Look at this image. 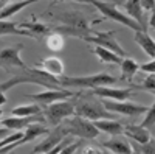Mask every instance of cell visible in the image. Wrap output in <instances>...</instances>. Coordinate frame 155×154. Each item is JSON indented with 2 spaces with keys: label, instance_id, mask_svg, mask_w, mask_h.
<instances>
[{
  "label": "cell",
  "instance_id": "1",
  "mask_svg": "<svg viewBox=\"0 0 155 154\" xmlns=\"http://www.w3.org/2000/svg\"><path fill=\"white\" fill-rule=\"evenodd\" d=\"M20 70H22L20 73H14L6 81L0 83V91H3L6 94L9 89H12L14 86H19V84H37V86H44L45 89H61L62 87L58 76L50 75L39 67H23Z\"/></svg>",
  "mask_w": 155,
  "mask_h": 154
},
{
  "label": "cell",
  "instance_id": "2",
  "mask_svg": "<svg viewBox=\"0 0 155 154\" xmlns=\"http://www.w3.org/2000/svg\"><path fill=\"white\" fill-rule=\"evenodd\" d=\"M76 98H73L74 103V114L84 117L90 121L99 120V118H115V114L109 112L102 106L101 100L93 98L92 94H74Z\"/></svg>",
  "mask_w": 155,
  "mask_h": 154
},
{
  "label": "cell",
  "instance_id": "3",
  "mask_svg": "<svg viewBox=\"0 0 155 154\" xmlns=\"http://www.w3.org/2000/svg\"><path fill=\"white\" fill-rule=\"evenodd\" d=\"M58 80L62 87H76V89H93L98 86H112L118 83V78L106 72H98L93 75H84V76H67L61 75Z\"/></svg>",
  "mask_w": 155,
  "mask_h": 154
},
{
  "label": "cell",
  "instance_id": "4",
  "mask_svg": "<svg viewBox=\"0 0 155 154\" xmlns=\"http://www.w3.org/2000/svg\"><path fill=\"white\" fill-rule=\"evenodd\" d=\"M81 3H87V5L95 6L106 19L113 20V22H118V23L124 25V27L130 28L134 31L143 30L130 16H127L124 11H121L118 8V5L113 3V2H106V0H81Z\"/></svg>",
  "mask_w": 155,
  "mask_h": 154
},
{
  "label": "cell",
  "instance_id": "5",
  "mask_svg": "<svg viewBox=\"0 0 155 154\" xmlns=\"http://www.w3.org/2000/svg\"><path fill=\"white\" fill-rule=\"evenodd\" d=\"M59 125L62 126L65 135H74V137L92 140V139L99 137V134H101L96 129V126L90 120H87L84 117H79V115H76V114L71 115V117H67L65 120H62Z\"/></svg>",
  "mask_w": 155,
  "mask_h": 154
},
{
  "label": "cell",
  "instance_id": "6",
  "mask_svg": "<svg viewBox=\"0 0 155 154\" xmlns=\"http://www.w3.org/2000/svg\"><path fill=\"white\" fill-rule=\"evenodd\" d=\"M42 115L45 123H48L50 126H58L62 120L74 115V103L73 100H67V98L50 103V104L44 106Z\"/></svg>",
  "mask_w": 155,
  "mask_h": 154
},
{
  "label": "cell",
  "instance_id": "7",
  "mask_svg": "<svg viewBox=\"0 0 155 154\" xmlns=\"http://www.w3.org/2000/svg\"><path fill=\"white\" fill-rule=\"evenodd\" d=\"M116 33L113 30L110 31H90L88 34L82 36L81 39L88 42V44H93V45H99V47H104V48H109L112 51H115V53H118L120 56H127L126 50L121 47V44L118 42V39H116Z\"/></svg>",
  "mask_w": 155,
  "mask_h": 154
},
{
  "label": "cell",
  "instance_id": "8",
  "mask_svg": "<svg viewBox=\"0 0 155 154\" xmlns=\"http://www.w3.org/2000/svg\"><path fill=\"white\" fill-rule=\"evenodd\" d=\"M102 106H104L109 112L112 114H121L126 117H137V115H143L149 106H143L138 103H132L127 100H106V98H99Z\"/></svg>",
  "mask_w": 155,
  "mask_h": 154
},
{
  "label": "cell",
  "instance_id": "9",
  "mask_svg": "<svg viewBox=\"0 0 155 154\" xmlns=\"http://www.w3.org/2000/svg\"><path fill=\"white\" fill-rule=\"evenodd\" d=\"M74 94L71 91L65 87H61V89H45L42 92H37V94H27L25 98H28L34 103H37L39 106H47L50 103H54L59 100H65L68 97H73Z\"/></svg>",
  "mask_w": 155,
  "mask_h": 154
},
{
  "label": "cell",
  "instance_id": "10",
  "mask_svg": "<svg viewBox=\"0 0 155 154\" xmlns=\"http://www.w3.org/2000/svg\"><path fill=\"white\" fill-rule=\"evenodd\" d=\"M22 50H23L22 44L0 48V67L2 69H9V67L23 69V67H27V64H25L23 59L20 58V51Z\"/></svg>",
  "mask_w": 155,
  "mask_h": 154
},
{
  "label": "cell",
  "instance_id": "11",
  "mask_svg": "<svg viewBox=\"0 0 155 154\" xmlns=\"http://www.w3.org/2000/svg\"><path fill=\"white\" fill-rule=\"evenodd\" d=\"M88 94L98 98H106V100H127L132 95V87H112V86H98L90 89Z\"/></svg>",
  "mask_w": 155,
  "mask_h": 154
},
{
  "label": "cell",
  "instance_id": "12",
  "mask_svg": "<svg viewBox=\"0 0 155 154\" xmlns=\"http://www.w3.org/2000/svg\"><path fill=\"white\" fill-rule=\"evenodd\" d=\"M54 129L53 131H48L47 132V139H44L41 143H37L33 149H31V152L33 154H42V152H50L51 151V148H53L56 143H59L61 140L65 137V132H64V129H62V126L61 125H58V126H53Z\"/></svg>",
  "mask_w": 155,
  "mask_h": 154
},
{
  "label": "cell",
  "instance_id": "13",
  "mask_svg": "<svg viewBox=\"0 0 155 154\" xmlns=\"http://www.w3.org/2000/svg\"><path fill=\"white\" fill-rule=\"evenodd\" d=\"M34 121L44 123L42 112L37 114V115H31V117H16V115H12V117H9V118L2 120L0 125H3L5 128H8L9 131H19V129H25L30 123H34Z\"/></svg>",
  "mask_w": 155,
  "mask_h": 154
},
{
  "label": "cell",
  "instance_id": "14",
  "mask_svg": "<svg viewBox=\"0 0 155 154\" xmlns=\"http://www.w3.org/2000/svg\"><path fill=\"white\" fill-rule=\"evenodd\" d=\"M64 25H68V27H73V28H78V30H81L84 31L85 34H88L90 31H92V28H90V25H88V20L79 14V12H76V11H71V12H65V14H62L58 17Z\"/></svg>",
  "mask_w": 155,
  "mask_h": 154
},
{
  "label": "cell",
  "instance_id": "15",
  "mask_svg": "<svg viewBox=\"0 0 155 154\" xmlns=\"http://www.w3.org/2000/svg\"><path fill=\"white\" fill-rule=\"evenodd\" d=\"M123 6L127 11L126 14L130 16L143 30H147L149 28L146 16H144V11H143V8H141V5H140V0H126V2L123 3Z\"/></svg>",
  "mask_w": 155,
  "mask_h": 154
},
{
  "label": "cell",
  "instance_id": "16",
  "mask_svg": "<svg viewBox=\"0 0 155 154\" xmlns=\"http://www.w3.org/2000/svg\"><path fill=\"white\" fill-rule=\"evenodd\" d=\"M123 135L129 137L132 142H138V143H144V142H149L150 139H153V135L140 123L138 125H124Z\"/></svg>",
  "mask_w": 155,
  "mask_h": 154
},
{
  "label": "cell",
  "instance_id": "17",
  "mask_svg": "<svg viewBox=\"0 0 155 154\" xmlns=\"http://www.w3.org/2000/svg\"><path fill=\"white\" fill-rule=\"evenodd\" d=\"M48 131H50V129H47V128L44 126V123H39V121L30 123V125L23 129L22 139L17 140V142L14 143V148L22 146V145H25V143H28V142H31V140H34V139H37V137H41V135L47 134Z\"/></svg>",
  "mask_w": 155,
  "mask_h": 154
},
{
  "label": "cell",
  "instance_id": "18",
  "mask_svg": "<svg viewBox=\"0 0 155 154\" xmlns=\"http://www.w3.org/2000/svg\"><path fill=\"white\" fill-rule=\"evenodd\" d=\"M99 132H106L109 135H123V121L116 118H99L92 121Z\"/></svg>",
  "mask_w": 155,
  "mask_h": 154
},
{
  "label": "cell",
  "instance_id": "19",
  "mask_svg": "<svg viewBox=\"0 0 155 154\" xmlns=\"http://www.w3.org/2000/svg\"><path fill=\"white\" fill-rule=\"evenodd\" d=\"M134 41L138 44V47L144 51L149 58H155V42L152 36L147 33V30H138L135 31Z\"/></svg>",
  "mask_w": 155,
  "mask_h": 154
},
{
  "label": "cell",
  "instance_id": "20",
  "mask_svg": "<svg viewBox=\"0 0 155 154\" xmlns=\"http://www.w3.org/2000/svg\"><path fill=\"white\" fill-rule=\"evenodd\" d=\"M102 146L115 154H132L134 152L130 143L127 140H124L121 135H112V139H109L107 142L102 143Z\"/></svg>",
  "mask_w": 155,
  "mask_h": 154
},
{
  "label": "cell",
  "instance_id": "21",
  "mask_svg": "<svg viewBox=\"0 0 155 154\" xmlns=\"http://www.w3.org/2000/svg\"><path fill=\"white\" fill-rule=\"evenodd\" d=\"M36 67L42 69V70H45L47 73L54 75V76L64 75V62H62L61 58H56V56H48V58L41 59V62H39Z\"/></svg>",
  "mask_w": 155,
  "mask_h": 154
},
{
  "label": "cell",
  "instance_id": "22",
  "mask_svg": "<svg viewBox=\"0 0 155 154\" xmlns=\"http://www.w3.org/2000/svg\"><path fill=\"white\" fill-rule=\"evenodd\" d=\"M92 53L98 58V61L101 64H113V66H120V62L123 59V56H120L118 53L109 50V48H104V47H99V45H95L92 48Z\"/></svg>",
  "mask_w": 155,
  "mask_h": 154
},
{
  "label": "cell",
  "instance_id": "23",
  "mask_svg": "<svg viewBox=\"0 0 155 154\" xmlns=\"http://www.w3.org/2000/svg\"><path fill=\"white\" fill-rule=\"evenodd\" d=\"M2 36H25L33 37L30 31L20 28L17 22H12L9 19H0V37Z\"/></svg>",
  "mask_w": 155,
  "mask_h": 154
},
{
  "label": "cell",
  "instance_id": "24",
  "mask_svg": "<svg viewBox=\"0 0 155 154\" xmlns=\"http://www.w3.org/2000/svg\"><path fill=\"white\" fill-rule=\"evenodd\" d=\"M138 66L140 64L134 59V58H129V56H124L120 62V69H121V78L130 83L134 80V76L137 75L138 72Z\"/></svg>",
  "mask_w": 155,
  "mask_h": 154
},
{
  "label": "cell",
  "instance_id": "25",
  "mask_svg": "<svg viewBox=\"0 0 155 154\" xmlns=\"http://www.w3.org/2000/svg\"><path fill=\"white\" fill-rule=\"evenodd\" d=\"M36 2H39V0H19V2H16V3L5 5L2 9H0V19H9L14 14H17L19 11L25 9L27 6H30V5H33Z\"/></svg>",
  "mask_w": 155,
  "mask_h": 154
},
{
  "label": "cell",
  "instance_id": "26",
  "mask_svg": "<svg viewBox=\"0 0 155 154\" xmlns=\"http://www.w3.org/2000/svg\"><path fill=\"white\" fill-rule=\"evenodd\" d=\"M20 28L27 30L31 33L33 37H37L39 36H45L51 31V25H47V23H42V22H36V20H31V22H23V23H17Z\"/></svg>",
  "mask_w": 155,
  "mask_h": 154
},
{
  "label": "cell",
  "instance_id": "27",
  "mask_svg": "<svg viewBox=\"0 0 155 154\" xmlns=\"http://www.w3.org/2000/svg\"><path fill=\"white\" fill-rule=\"evenodd\" d=\"M45 39V45L51 50V51H62L64 47H65V37H64L61 33L56 31H50Z\"/></svg>",
  "mask_w": 155,
  "mask_h": 154
},
{
  "label": "cell",
  "instance_id": "28",
  "mask_svg": "<svg viewBox=\"0 0 155 154\" xmlns=\"http://www.w3.org/2000/svg\"><path fill=\"white\" fill-rule=\"evenodd\" d=\"M42 112V108L34 103V104H22V106H16L11 109V114L16 117H31V115H37Z\"/></svg>",
  "mask_w": 155,
  "mask_h": 154
},
{
  "label": "cell",
  "instance_id": "29",
  "mask_svg": "<svg viewBox=\"0 0 155 154\" xmlns=\"http://www.w3.org/2000/svg\"><path fill=\"white\" fill-rule=\"evenodd\" d=\"M140 125L143 128H146L153 135V132H155V104H150L147 108V111L143 114V120L140 121Z\"/></svg>",
  "mask_w": 155,
  "mask_h": 154
},
{
  "label": "cell",
  "instance_id": "30",
  "mask_svg": "<svg viewBox=\"0 0 155 154\" xmlns=\"http://www.w3.org/2000/svg\"><path fill=\"white\" fill-rule=\"evenodd\" d=\"M130 146H132V151L138 152V154H155V142H153V139H150L149 142H144V143L132 142Z\"/></svg>",
  "mask_w": 155,
  "mask_h": 154
},
{
  "label": "cell",
  "instance_id": "31",
  "mask_svg": "<svg viewBox=\"0 0 155 154\" xmlns=\"http://www.w3.org/2000/svg\"><path fill=\"white\" fill-rule=\"evenodd\" d=\"M137 89H141V91H146L150 95H155V73H146V78L141 81V86H135Z\"/></svg>",
  "mask_w": 155,
  "mask_h": 154
},
{
  "label": "cell",
  "instance_id": "32",
  "mask_svg": "<svg viewBox=\"0 0 155 154\" xmlns=\"http://www.w3.org/2000/svg\"><path fill=\"white\" fill-rule=\"evenodd\" d=\"M138 70H141L143 73H155V61H153V58H150V61H147L144 64H140Z\"/></svg>",
  "mask_w": 155,
  "mask_h": 154
},
{
  "label": "cell",
  "instance_id": "33",
  "mask_svg": "<svg viewBox=\"0 0 155 154\" xmlns=\"http://www.w3.org/2000/svg\"><path fill=\"white\" fill-rule=\"evenodd\" d=\"M8 134H9V129H8V128H5V126L0 128V139H3V137L8 135Z\"/></svg>",
  "mask_w": 155,
  "mask_h": 154
},
{
  "label": "cell",
  "instance_id": "34",
  "mask_svg": "<svg viewBox=\"0 0 155 154\" xmlns=\"http://www.w3.org/2000/svg\"><path fill=\"white\" fill-rule=\"evenodd\" d=\"M5 103H6V95L3 91H0V106H3Z\"/></svg>",
  "mask_w": 155,
  "mask_h": 154
},
{
  "label": "cell",
  "instance_id": "35",
  "mask_svg": "<svg viewBox=\"0 0 155 154\" xmlns=\"http://www.w3.org/2000/svg\"><path fill=\"white\" fill-rule=\"evenodd\" d=\"M6 2H8V0H0V9H2V8L6 5Z\"/></svg>",
  "mask_w": 155,
  "mask_h": 154
},
{
  "label": "cell",
  "instance_id": "36",
  "mask_svg": "<svg viewBox=\"0 0 155 154\" xmlns=\"http://www.w3.org/2000/svg\"><path fill=\"white\" fill-rule=\"evenodd\" d=\"M126 2V0H113V3H120V5H123Z\"/></svg>",
  "mask_w": 155,
  "mask_h": 154
},
{
  "label": "cell",
  "instance_id": "37",
  "mask_svg": "<svg viewBox=\"0 0 155 154\" xmlns=\"http://www.w3.org/2000/svg\"><path fill=\"white\" fill-rule=\"evenodd\" d=\"M2 117H3V111L0 109V121H2Z\"/></svg>",
  "mask_w": 155,
  "mask_h": 154
},
{
  "label": "cell",
  "instance_id": "38",
  "mask_svg": "<svg viewBox=\"0 0 155 154\" xmlns=\"http://www.w3.org/2000/svg\"><path fill=\"white\" fill-rule=\"evenodd\" d=\"M70 2H81V0H70Z\"/></svg>",
  "mask_w": 155,
  "mask_h": 154
}]
</instances>
